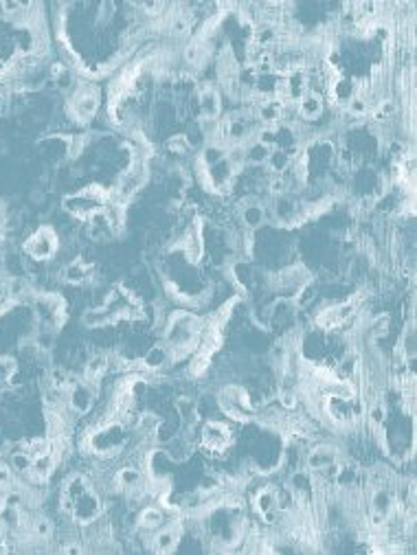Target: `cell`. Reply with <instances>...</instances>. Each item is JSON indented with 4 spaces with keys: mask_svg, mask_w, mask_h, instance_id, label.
<instances>
[{
    "mask_svg": "<svg viewBox=\"0 0 417 555\" xmlns=\"http://www.w3.org/2000/svg\"><path fill=\"white\" fill-rule=\"evenodd\" d=\"M270 165H272V169L275 172H281L286 165H288V154H284V151H275V154L270 156Z\"/></svg>",
    "mask_w": 417,
    "mask_h": 555,
    "instance_id": "cell-3",
    "label": "cell"
},
{
    "mask_svg": "<svg viewBox=\"0 0 417 555\" xmlns=\"http://www.w3.org/2000/svg\"><path fill=\"white\" fill-rule=\"evenodd\" d=\"M26 253L35 259H47L55 253V235L49 229H42L26 242Z\"/></svg>",
    "mask_w": 417,
    "mask_h": 555,
    "instance_id": "cell-1",
    "label": "cell"
},
{
    "mask_svg": "<svg viewBox=\"0 0 417 555\" xmlns=\"http://www.w3.org/2000/svg\"><path fill=\"white\" fill-rule=\"evenodd\" d=\"M299 113L303 117H308V119H314L318 113H321V99H318L316 94H308V97H303L301 103H299Z\"/></svg>",
    "mask_w": 417,
    "mask_h": 555,
    "instance_id": "cell-2",
    "label": "cell"
}]
</instances>
